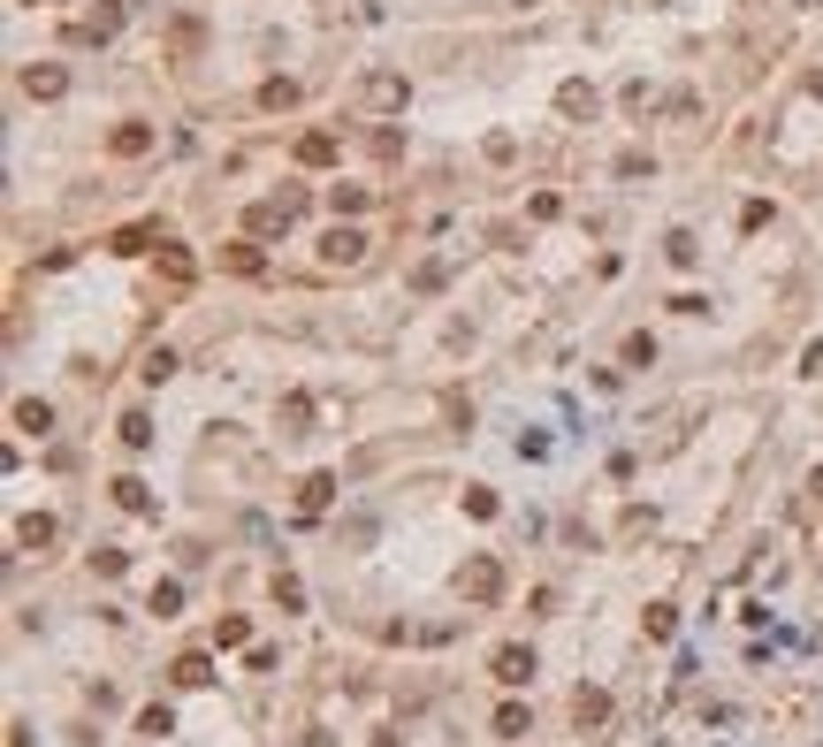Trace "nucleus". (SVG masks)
<instances>
[{"label":"nucleus","instance_id":"9","mask_svg":"<svg viewBox=\"0 0 823 747\" xmlns=\"http://www.w3.org/2000/svg\"><path fill=\"white\" fill-rule=\"evenodd\" d=\"M145 145H153V130H145V122H130V130H115V153H145Z\"/></svg>","mask_w":823,"mask_h":747},{"label":"nucleus","instance_id":"4","mask_svg":"<svg viewBox=\"0 0 823 747\" xmlns=\"http://www.w3.org/2000/svg\"><path fill=\"white\" fill-rule=\"evenodd\" d=\"M572 717H579V725H602V717H610V694L579 687V694H572Z\"/></svg>","mask_w":823,"mask_h":747},{"label":"nucleus","instance_id":"15","mask_svg":"<svg viewBox=\"0 0 823 747\" xmlns=\"http://www.w3.org/2000/svg\"><path fill=\"white\" fill-rule=\"evenodd\" d=\"M175 603H183V587H175V580H160V587H153V611L175 618Z\"/></svg>","mask_w":823,"mask_h":747},{"label":"nucleus","instance_id":"1","mask_svg":"<svg viewBox=\"0 0 823 747\" xmlns=\"http://www.w3.org/2000/svg\"><path fill=\"white\" fill-rule=\"evenodd\" d=\"M496 580H503V572H496V556H473V564L458 572V587L473 595V603H496Z\"/></svg>","mask_w":823,"mask_h":747},{"label":"nucleus","instance_id":"10","mask_svg":"<svg viewBox=\"0 0 823 747\" xmlns=\"http://www.w3.org/2000/svg\"><path fill=\"white\" fill-rule=\"evenodd\" d=\"M298 160H313V168H321V160H336V137H328V130L306 137V145H298Z\"/></svg>","mask_w":823,"mask_h":747},{"label":"nucleus","instance_id":"2","mask_svg":"<svg viewBox=\"0 0 823 747\" xmlns=\"http://www.w3.org/2000/svg\"><path fill=\"white\" fill-rule=\"evenodd\" d=\"M496 679L503 687H526V679H534V656L526 649H496Z\"/></svg>","mask_w":823,"mask_h":747},{"label":"nucleus","instance_id":"13","mask_svg":"<svg viewBox=\"0 0 823 747\" xmlns=\"http://www.w3.org/2000/svg\"><path fill=\"white\" fill-rule=\"evenodd\" d=\"M23 84H31V99H54V92H61V69H31Z\"/></svg>","mask_w":823,"mask_h":747},{"label":"nucleus","instance_id":"7","mask_svg":"<svg viewBox=\"0 0 823 747\" xmlns=\"http://www.w3.org/2000/svg\"><path fill=\"white\" fill-rule=\"evenodd\" d=\"M16 541H23V549H46V541H54V518H23Z\"/></svg>","mask_w":823,"mask_h":747},{"label":"nucleus","instance_id":"11","mask_svg":"<svg viewBox=\"0 0 823 747\" xmlns=\"http://www.w3.org/2000/svg\"><path fill=\"white\" fill-rule=\"evenodd\" d=\"M137 732H145V740H160V732H175V717H168V709L153 702V709H145V717H137Z\"/></svg>","mask_w":823,"mask_h":747},{"label":"nucleus","instance_id":"12","mask_svg":"<svg viewBox=\"0 0 823 747\" xmlns=\"http://www.w3.org/2000/svg\"><path fill=\"white\" fill-rule=\"evenodd\" d=\"M496 732H503V740H518V732H526V709L503 702V709H496Z\"/></svg>","mask_w":823,"mask_h":747},{"label":"nucleus","instance_id":"6","mask_svg":"<svg viewBox=\"0 0 823 747\" xmlns=\"http://www.w3.org/2000/svg\"><path fill=\"white\" fill-rule=\"evenodd\" d=\"M206 679H214L206 656H175V687H206Z\"/></svg>","mask_w":823,"mask_h":747},{"label":"nucleus","instance_id":"8","mask_svg":"<svg viewBox=\"0 0 823 747\" xmlns=\"http://www.w3.org/2000/svg\"><path fill=\"white\" fill-rule=\"evenodd\" d=\"M366 99H374V107H397V99H404V77H374V84H366Z\"/></svg>","mask_w":823,"mask_h":747},{"label":"nucleus","instance_id":"5","mask_svg":"<svg viewBox=\"0 0 823 747\" xmlns=\"http://www.w3.org/2000/svg\"><path fill=\"white\" fill-rule=\"evenodd\" d=\"M16 427H23V435H46V427H54V412H46L39 397H23V404H16Z\"/></svg>","mask_w":823,"mask_h":747},{"label":"nucleus","instance_id":"3","mask_svg":"<svg viewBox=\"0 0 823 747\" xmlns=\"http://www.w3.org/2000/svg\"><path fill=\"white\" fill-rule=\"evenodd\" d=\"M359 252H366V237H359V230H336V237H328V268H351Z\"/></svg>","mask_w":823,"mask_h":747},{"label":"nucleus","instance_id":"14","mask_svg":"<svg viewBox=\"0 0 823 747\" xmlns=\"http://www.w3.org/2000/svg\"><path fill=\"white\" fill-rule=\"evenodd\" d=\"M115 496L130 503V511H153V496H145V480H115Z\"/></svg>","mask_w":823,"mask_h":747}]
</instances>
